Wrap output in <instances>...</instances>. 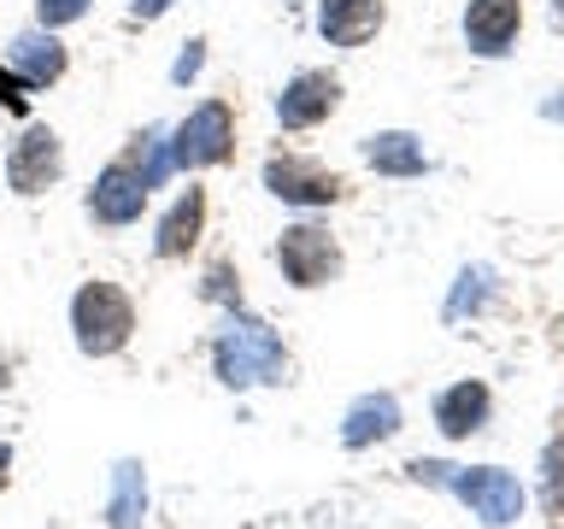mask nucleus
Here are the masks:
<instances>
[{"label":"nucleus","mask_w":564,"mask_h":529,"mask_svg":"<svg viewBox=\"0 0 564 529\" xmlns=\"http://www.w3.org/2000/svg\"><path fill=\"white\" fill-rule=\"evenodd\" d=\"M518 30H523V0H470L465 7V42L482 60H500L518 42Z\"/></svg>","instance_id":"obj_7"},{"label":"nucleus","mask_w":564,"mask_h":529,"mask_svg":"<svg viewBox=\"0 0 564 529\" xmlns=\"http://www.w3.org/2000/svg\"><path fill=\"white\" fill-rule=\"evenodd\" d=\"M447 483H453V494H458V500H465V506H470L482 523H494V529H500V523H518V518H523V483H518L511 471H500V465L453 471Z\"/></svg>","instance_id":"obj_3"},{"label":"nucleus","mask_w":564,"mask_h":529,"mask_svg":"<svg viewBox=\"0 0 564 529\" xmlns=\"http://www.w3.org/2000/svg\"><path fill=\"white\" fill-rule=\"evenodd\" d=\"M335 100H341V83H335L329 71H300V77L282 88L276 118L289 123V130H306V123H317V118L335 112Z\"/></svg>","instance_id":"obj_10"},{"label":"nucleus","mask_w":564,"mask_h":529,"mask_svg":"<svg viewBox=\"0 0 564 529\" xmlns=\"http://www.w3.org/2000/svg\"><path fill=\"white\" fill-rule=\"evenodd\" d=\"M558 18H564V0H558Z\"/></svg>","instance_id":"obj_23"},{"label":"nucleus","mask_w":564,"mask_h":529,"mask_svg":"<svg viewBox=\"0 0 564 529\" xmlns=\"http://www.w3.org/2000/svg\"><path fill=\"white\" fill-rule=\"evenodd\" d=\"M0 388H7V359H0Z\"/></svg>","instance_id":"obj_22"},{"label":"nucleus","mask_w":564,"mask_h":529,"mask_svg":"<svg viewBox=\"0 0 564 529\" xmlns=\"http://www.w3.org/2000/svg\"><path fill=\"white\" fill-rule=\"evenodd\" d=\"M200 224H206V194L200 188H188L183 201H176L171 212H165V224H159V259H183L194 241H200Z\"/></svg>","instance_id":"obj_13"},{"label":"nucleus","mask_w":564,"mask_h":529,"mask_svg":"<svg viewBox=\"0 0 564 529\" xmlns=\"http://www.w3.org/2000/svg\"><path fill=\"white\" fill-rule=\"evenodd\" d=\"M264 188H271L276 201H294V206L341 201V176L317 171V165H306V159H271V165H264Z\"/></svg>","instance_id":"obj_8"},{"label":"nucleus","mask_w":564,"mask_h":529,"mask_svg":"<svg viewBox=\"0 0 564 529\" xmlns=\"http://www.w3.org/2000/svg\"><path fill=\"white\" fill-rule=\"evenodd\" d=\"M488 406H494V395L482 382H453L447 395L435 400V423H441V435H470V430H482L488 423Z\"/></svg>","instance_id":"obj_12"},{"label":"nucleus","mask_w":564,"mask_h":529,"mask_svg":"<svg viewBox=\"0 0 564 529\" xmlns=\"http://www.w3.org/2000/svg\"><path fill=\"white\" fill-rule=\"evenodd\" d=\"M365 159H370L382 176H417V171H423V148H417L412 136H400V130L370 136V141H365Z\"/></svg>","instance_id":"obj_15"},{"label":"nucleus","mask_w":564,"mask_h":529,"mask_svg":"<svg viewBox=\"0 0 564 529\" xmlns=\"http://www.w3.org/2000/svg\"><path fill=\"white\" fill-rule=\"evenodd\" d=\"M7 471H12V447H0V488H7Z\"/></svg>","instance_id":"obj_21"},{"label":"nucleus","mask_w":564,"mask_h":529,"mask_svg":"<svg viewBox=\"0 0 564 529\" xmlns=\"http://www.w3.org/2000/svg\"><path fill=\"white\" fill-rule=\"evenodd\" d=\"M218 370H224V382H276L282 377V347L259 324L229 330L218 342Z\"/></svg>","instance_id":"obj_5"},{"label":"nucleus","mask_w":564,"mask_h":529,"mask_svg":"<svg viewBox=\"0 0 564 529\" xmlns=\"http://www.w3.org/2000/svg\"><path fill=\"white\" fill-rule=\"evenodd\" d=\"M276 264L294 289H324V282L341 271V247H335L329 229L294 224V229H282V241H276Z\"/></svg>","instance_id":"obj_2"},{"label":"nucleus","mask_w":564,"mask_h":529,"mask_svg":"<svg viewBox=\"0 0 564 529\" xmlns=\"http://www.w3.org/2000/svg\"><path fill=\"white\" fill-rule=\"evenodd\" d=\"M35 12H42V24H70L83 12V0H35Z\"/></svg>","instance_id":"obj_20"},{"label":"nucleus","mask_w":564,"mask_h":529,"mask_svg":"<svg viewBox=\"0 0 564 529\" xmlns=\"http://www.w3.org/2000/svg\"><path fill=\"white\" fill-rule=\"evenodd\" d=\"M70 330H77V347L88 359H106L130 342L135 330V306L118 282H83L77 300H70Z\"/></svg>","instance_id":"obj_1"},{"label":"nucleus","mask_w":564,"mask_h":529,"mask_svg":"<svg viewBox=\"0 0 564 529\" xmlns=\"http://www.w3.org/2000/svg\"><path fill=\"white\" fill-rule=\"evenodd\" d=\"M148 176H141L130 159H118V165H106L100 171V183H95V194H88V212H95L100 224H130V218H141V206H148Z\"/></svg>","instance_id":"obj_6"},{"label":"nucleus","mask_w":564,"mask_h":529,"mask_svg":"<svg viewBox=\"0 0 564 529\" xmlns=\"http://www.w3.org/2000/svg\"><path fill=\"white\" fill-rule=\"evenodd\" d=\"M12 60L24 65V88H42V83H53L65 71V47L53 42V35H47V42H42V35H24V42L12 47Z\"/></svg>","instance_id":"obj_16"},{"label":"nucleus","mask_w":564,"mask_h":529,"mask_svg":"<svg viewBox=\"0 0 564 529\" xmlns=\"http://www.w3.org/2000/svg\"><path fill=\"white\" fill-rule=\"evenodd\" d=\"M229 148H236V123H229V106L224 100H206L200 112L183 118V130H176V165L200 171V165H224Z\"/></svg>","instance_id":"obj_4"},{"label":"nucleus","mask_w":564,"mask_h":529,"mask_svg":"<svg viewBox=\"0 0 564 529\" xmlns=\"http://www.w3.org/2000/svg\"><path fill=\"white\" fill-rule=\"evenodd\" d=\"M382 18H388L382 0H324L317 7V30H324L329 47H365L382 30Z\"/></svg>","instance_id":"obj_11"},{"label":"nucleus","mask_w":564,"mask_h":529,"mask_svg":"<svg viewBox=\"0 0 564 529\" xmlns=\"http://www.w3.org/2000/svg\"><path fill=\"white\" fill-rule=\"evenodd\" d=\"M394 430H400V406L388 395H370V400H359L347 412V447H365V441H382Z\"/></svg>","instance_id":"obj_14"},{"label":"nucleus","mask_w":564,"mask_h":529,"mask_svg":"<svg viewBox=\"0 0 564 529\" xmlns=\"http://www.w3.org/2000/svg\"><path fill=\"white\" fill-rule=\"evenodd\" d=\"M458 282H465V289H458L453 300H447V317H465L470 306H482V282H488V271H465V277H458Z\"/></svg>","instance_id":"obj_19"},{"label":"nucleus","mask_w":564,"mask_h":529,"mask_svg":"<svg viewBox=\"0 0 564 529\" xmlns=\"http://www.w3.org/2000/svg\"><path fill=\"white\" fill-rule=\"evenodd\" d=\"M141 506H148V494H141V476H135V465H118V500H112V523H118V529H135V523H141Z\"/></svg>","instance_id":"obj_17"},{"label":"nucleus","mask_w":564,"mask_h":529,"mask_svg":"<svg viewBox=\"0 0 564 529\" xmlns=\"http://www.w3.org/2000/svg\"><path fill=\"white\" fill-rule=\"evenodd\" d=\"M541 494H546V511L564 518V435L546 447V465H541Z\"/></svg>","instance_id":"obj_18"},{"label":"nucleus","mask_w":564,"mask_h":529,"mask_svg":"<svg viewBox=\"0 0 564 529\" xmlns=\"http://www.w3.org/2000/svg\"><path fill=\"white\" fill-rule=\"evenodd\" d=\"M59 165H65V153H59V136L53 130H24V141L12 148V159H7V176H12V194H42L53 176H59Z\"/></svg>","instance_id":"obj_9"}]
</instances>
